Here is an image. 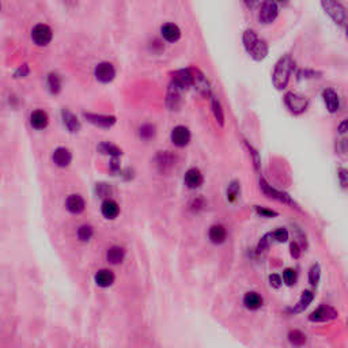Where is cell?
Wrapping results in <instances>:
<instances>
[{
	"instance_id": "1",
	"label": "cell",
	"mask_w": 348,
	"mask_h": 348,
	"mask_svg": "<svg viewBox=\"0 0 348 348\" xmlns=\"http://www.w3.org/2000/svg\"><path fill=\"white\" fill-rule=\"evenodd\" d=\"M295 68V62L292 60L290 54H284L283 58H280V60L276 63L275 71H274V75H272V82H274V86L276 88H284L287 84H288V80H290L291 72L294 71Z\"/></svg>"
},
{
	"instance_id": "2",
	"label": "cell",
	"mask_w": 348,
	"mask_h": 348,
	"mask_svg": "<svg viewBox=\"0 0 348 348\" xmlns=\"http://www.w3.org/2000/svg\"><path fill=\"white\" fill-rule=\"evenodd\" d=\"M242 40H244V46L246 49V52L254 60L260 62V60L266 58V54H268V45H266V41L258 38L253 30H246L244 33Z\"/></svg>"
},
{
	"instance_id": "3",
	"label": "cell",
	"mask_w": 348,
	"mask_h": 348,
	"mask_svg": "<svg viewBox=\"0 0 348 348\" xmlns=\"http://www.w3.org/2000/svg\"><path fill=\"white\" fill-rule=\"evenodd\" d=\"M321 4L325 12L332 18L338 24L344 26L346 20H347V12H346V7H344L340 2L338 0H321Z\"/></svg>"
},
{
	"instance_id": "4",
	"label": "cell",
	"mask_w": 348,
	"mask_h": 348,
	"mask_svg": "<svg viewBox=\"0 0 348 348\" xmlns=\"http://www.w3.org/2000/svg\"><path fill=\"white\" fill-rule=\"evenodd\" d=\"M284 104L294 114H300L306 110L309 101H308V98L300 96L296 92H287L284 97Z\"/></svg>"
},
{
	"instance_id": "5",
	"label": "cell",
	"mask_w": 348,
	"mask_h": 348,
	"mask_svg": "<svg viewBox=\"0 0 348 348\" xmlns=\"http://www.w3.org/2000/svg\"><path fill=\"white\" fill-rule=\"evenodd\" d=\"M279 15V7L275 0H266L260 7V14H258V20L261 24H270L278 18Z\"/></svg>"
},
{
	"instance_id": "6",
	"label": "cell",
	"mask_w": 348,
	"mask_h": 348,
	"mask_svg": "<svg viewBox=\"0 0 348 348\" xmlns=\"http://www.w3.org/2000/svg\"><path fill=\"white\" fill-rule=\"evenodd\" d=\"M52 37H54V34H52V30H50V28H49L48 24H36L33 28V30H32V40H33V42L36 44V45H38V46L48 45V44L52 41Z\"/></svg>"
},
{
	"instance_id": "7",
	"label": "cell",
	"mask_w": 348,
	"mask_h": 348,
	"mask_svg": "<svg viewBox=\"0 0 348 348\" xmlns=\"http://www.w3.org/2000/svg\"><path fill=\"white\" fill-rule=\"evenodd\" d=\"M190 70H192V84L194 86V88L203 97H208L211 94V87H210V83H208L206 75L200 70H198V68L196 70L190 68Z\"/></svg>"
},
{
	"instance_id": "8",
	"label": "cell",
	"mask_w": 348,
	"mask_h": 348,
	"mask_svg": "<svg viewBox=\"0 0 348 348\" xmlns=\"http://www.w3.org/2000/svg\"><path fill=\"white\" fill-rule=\"evenodd\" d=\"M94 74H96L97 80H100L102 83H109L116 76V70L113 67V64L105 62V63L98 64L97 67H96Z\"/></svg>"
},
{
	"instance_id": "9",
	"label": "cell",
	"mask_w": 348,
	"mask_h": 348,
	"mask_svg": "<svg viewBox=\"0 0 348 348\" xmlns=\"http://www.w3.org/2000/svg\"><path fill=\"white\" fill-rule=\"evenodd\" d=\"M338 317V312L330 308V306H320L318 309L314 310L312 314H310L309 320L310 321H314V322H322V321H329V320H334Z\"/></svg>"
},
{
	"instance_id": "10",
	"label": "cell",
	"mask_w": 348,
	"mask_h": 348,
	"mask_svg": "<svg viewBox=\"0 0 348 348\" xmlns=\"http://www.w3.org/2000/svg\"><path fill=\"white\" fill-rule=\"evenodd\" d=\"M170 138H172V142L177 147H185L189 143V140H190V132H189L186 126H178L172 130Z\"/></svg>"
},
{
	"instance_id": "11",
	"label": "cell",
	"mask_w": 348,
	"mask_h": 348,
	"mask_svg": "<svg viewBox=\"0 0 348 348\" xmlns=\"http://www.w3.org/2000/svg\"><path fill=\"white\" fill-rule=\"evenodd\" d=\"M172 82L174 84H177L178 87H181L182 90L188 88L189 86H192V70L188 68V70H180L173 75V79Z\"/></svg>"
},
{
	"instance_id": "12",
	"label": "cell",
	"mask_w": 348,
	"mask_h": 348,
	"mask_svg": "<svg viewBox=\"0 0 348 348\" xmlns=\"http://www.w3.org/2000/svg\"><path fill=\"white\" fill-rule=\"evenodd\" d=\"M260 186L261 189H262V192L268 196V198H276V200H279V202H283V203H288V204H294V202H292V198L288 196L287 194H283V192H279V190H276V189L271 188L270 185L266 184L264 180H261L260 181Z\"/></svg>"
},
{
	"instance_id": "13",
	"label": "cell",
	"mask_w": 348,
	"mask_h": 348,
	"mask_svg": "<svg viewBox=\"0 0 348 348\" xmlns=\"http://www.w3.org/2000/svg\"><path fill=\"white\" fill-rule=\"evenodd\" d=\"M181 92H182L181 87L174 84L173 82L170 83L169 92H168V106L170 108V110H177L181 105Z\"/></svg>"
},
{
	"instance_id": "14",
	"label": "cell",
	"mask_w": 348,
	"mask_h": 348,
	"mask_svg": "<svg viewBox=\"0 0 348 348\" xmlns=\"http://www.w3.org/2000/svg\"><path fill=\"white\" fill-rule=\"evenodd\" d=\"M160 34L168 42H176L181 37V30L177 24H166L160 28Z\"/></svg>"
},
{
	"instance_id": "15",
	"label": "cell",
	"mask_w": 348,
	"mask_h": 348,
	"mask_svg": "<svg viewBox=\"0 0 348 348\" xmlns=\"http://www.w3.org/2000/svg\"><path fill=\"white\" fill-rule=\"evenodd\" d=\"M203 174L198 169H189L186 173H185V184L188 185L190 189H196L198 186H202L203 184Z\"/></svg>"
},
{
	"instance_id": "16",
	"label": "cell",
	"mask_w": 348,
	"mask_h": 348,
	"mask_svg": "<svg viewBox=\"0 0 348 348\" xmlns=\"http://www.w3.org/2000/svg\"><path fill=\"white\" fill-rule=\"evenodd\" d=\"M84 206H86V203H84L82 196H79V194L68 196L67 202H66V207L70 212L72 214H80L84 210Z\"/></svg>"
},
{
	"instance_id": "17",
	"label": "cell",
	"mask_w": 348,
	"mask_h": 348,
	"mask_svg": "<svg viewBox=\"0 0 348 348\" xmlns=\"http://www.w3.org/2000/svg\"><path fill=\"white\" fill-rule=\"evenodd\" d=\"M71 160H72V155L70 152L68 148H64V147H58L56 148L54 152V162L60 168H66L68 164H71Z\"/></svg>"
},
{
	"instance_id": "18",
	"label": "cell",
	"mask_w": 348,
	"mask_h": 348,
	"mask_svg": "<svg viewBox=\"0 0 348 348\" xmlns=\"http://www.w3.org/2000/svg\"><path fill=\"white\" fill-rule=\"evenodd\" d=\"M87 120L92 122L94 126H104V128H109L112 126L114 122H116V118L112 116H102V114H92V113H86L84 114Z\"/></svg>"
},
{
	"instance_id": "19",
	"label": "cell",
	"mask_w": 348,
	"mask_h": 348,
	"mask_svg": "<svg viewBox=\"0 0 348 348\" xmlns=\"http://www.w3.org/2000/svg\"><path fill=\"white\" fill-rule=\"evenodd\" d=\"M49 122L48 114L44 110H34L32 114H30V124L36 130H44L46 128Z\"/></svg>"
},
{
	"instance_id": "20",
	"label": "cell",
	"mask_w": 348,
	"mask_h": 348,
	"mask_svg": "<svg viewBox=\"0 0 348 348\" xmlns=\"http://www.w3.org/2000/svg\"><path fill=\"white\" fill-rule=\"evenodd\" d=\"M322 98H324L325 105L330 113H334L340 106V101H338V96L332 90V88H326L322 92Z\"/></svg>"
},
{
	"instance_id": "21",
	"label": "cell",
	"mask_w": 348,
	"mask_h": 348,
	"mask_svg": "<svg viewBox=\"0 0 348 348\" xmlns=\"http://www.w3.org/2000/svg\"><path fill=\"white\" fill-rule=\"evenodd\" d=\"M101 211L102 215L106 218V219H114V218H117V215L120 214V207H118V204H117L116 202H113V200H105V202L102 203Z\"/></svg>"
},
{
	"instance_id": "22",
	"label": "cell",
	"mask_w": 348,
	"mask_h": 348,
	"mask_svg": "<svg viewBox=\"0 0 348 348\" xmlns=\"http://www.w3.org/2000/svg\"><path fill=\"white\" fill-rule=\"evenodd\" d=\"M244 304L249 310H257L262 306V298L257 292H246L244 296Z\"/></svg>"
},
{
	"instance_id": "23",
	"label": "cell",
	"mask_w": 348,
	"mask_h": 348,
	"mask_svg": "<svg viewBox=\"0 0 348 348\" xmlns=\"http://www.w3.org/2000/svg\"><path fill=\"white\" fill-rule=\"evenodd\" d=\"M96 283H97L100 287H109V286L113 284L114 282V275L113 272L109 271V270H101L96 274Z\"/></svg>"
},
{
	"instance_id": "24",
	"label": "cell",
	"mask_w": 348,
	"mask_h": 348,
	"mask_svg": "<svg viewBox=\"0 0 348 348\" xmlns=\"http://www.w3.org/2000/svg\"><path fill=\"white\" fill-rule=\"evenodd\" d=\"M313 298H314V295H313L312 291H304V294H302V296H300V302L295 304L292 309L288 310V313H294L295 314V313H300V312H304V310L306 309L310 304H312Z\"/></svg>"
},
{
	"instance_id": "25",
	"label": "cell",
	"mask_w": 348,
	"mask_h": 348,
	"mask_svg": "<svg viewBox=\"0 0 348 348\" xmlns=\"http://www.w3.org/2000/svg\"><path fill=\"white\" fill-rule=\"evenodd\" d=\"M210 240L214 244H222L226 240V228H223L222 224H215L212 228H210Z\"/></svg>"
},
{
	"instance_id": "26",
	"label": "cell",
	"mask_w": 348,
	"mask_h": 348,
	"mask_svg": "<svg viewBox=\"0 0 348 348\" xmlns=\"http://www.w3.org/2000/svg\"><path fill=\"white\" fill-rule=\"evenodd\" d=\"M126 252L120 246H112L106 253V258L110 264H120L121 261L124 260Z\"/></svg>"
},
{
	"instance_id": "27",
	"label": "cell",
	"mask_w": 348,
	"mask_h": 348,
	"mask_svg": "<svg viewBox=\"0 0 348 348\" xmlns=\"http://www.w3.org/2000/svg\"><path fill=\"white\" fill-rule=\"evenodd\" d=\"M63 120H64V126H67V130L70 132H78L80 130V122L78 121V118L74 116L71 112L68 110H63Z\"/></svg>"
},
{
	"instance_id": "28",
	"label": "cell",
	"mask_w": 348,
	"mask_h": 348,
	"mask_svg": "<svg viewBox=\"0 0 348 348\" xmlns=\"http://www.w3.org/2000/svg\"><path fill=\"white\" fill-rule=\"evenodd\" d=\"M211 106H212L214 116H215L216 121L219 122V126H223V124H224V114H223V109H222V105H220V102L218 101L215 97H212Z\"/></svg>"
},
{
	"instance_id": "29",
	"label": "cell",
	"mask_w": 348,
	"mask_h": 348,
	"mask_svg": "<svg viewBox=\"0 0 348 348\" xmlns=\"http://www.w3.org/2000/svg\"><path fill=\"white\" fill-rule=\"evenodd\" d=\"M48 88L52 94H58L62 88V79L58 74H50L48 76Z\"/></svg>"
},
{
	"instance_id": "30",
	"label": "cell",
	"mask_w": 348,
	"mask_h": 348,
	"mask_svg": "<svg viewBox=\"0 0 348 348\" xmlns=\"http://www.w3.org/2000/svg\"><path fill=\"white\" fill-rule=\"evenodd\" d=\"M288 340L291 344H294L296 347H300L306 343V336L300 330H291L288 334Z\"/></svg>"
},
{
	"instance_id": "31",
	"label": "cell",
	"mask_w": 348,
	"mask_h": 348,
	"mask_svg": "<svg viewBox=\"0 0 348 348\" xmlns=\"http://www.w3.org/2000/svg\"><path fill=\"white\" fill-rule=\"evenodd\" d=\"M98 150L101 151L102 154H109L113 155V156H117V155L121 154V150H118L116 146L109 144V143H102V144L98 147Z\"/></svg>"
},
{
	"instance_id": "32",
	"label": "cell",
	"mask_w": 348,
	"mask_h": 348,
	"mask_svg": "<svg viewBox=\"0 0 348 348\" xmlns=\"http://www.w3.org/2000/svg\"><path fill=\"white\" fill-rule=\"evenodd\" d=\"M78 237H79V240L80 241H88L90 238L92 237V226H87V224H84V226H82V228L78 230Z\"/></svg>"
},
{
	"instance_id": "33",
	"label": "cell",
	"mask_w": 348,
	"mask_h": 348,
	"mask_svg": "<svg viewBox=\"0 0 348 348\" xmlns=\"http://www.w3.org/2000/svg\"><path fill=\"white\" fill-rule=\"evenodd\" d=\"M238 196H240V184H238L237 181H234V182H232V184L228 185V198L230 202H234Z\"/></svg>"
},
{
	"instance_id": "34",
	"label": "cell",
	"mask_w": 348,
	"mask_h": 348,
	"mask_svg": "<svg viewBox=\"0 0 348 348\" xmlns=\"http://www.w3.org/2000/svg\"><path fill=\"white\" fill-rule=\"evenodd\" d=\"M139 135H140L142 139H151L155 135V128L150 124H146V126H140Z\"/></svg>"
},
{
	"instance_id": "35",
	"label": "cell",
	"mask_w": 348,
	"mask_h": 348,
	"mask_svg": "<svg viewBox=\"0 0 348 348\" xmlns=\"http://www.w3.org/2000/svg\"><path fill=\"white\" fill-rule=\"evenodd\" d=\"M283 280L286 282L287 286H292L296 280V272L291 268H287L284 272H283Z\"/></svg>"
},
{
	"instance_id": "36",
	"label": "cell",
	"mask_w": 348,
	"mask_h": 348,
	"mask_svg": "<svg viewBox=\"0 0 348 348\" xmlns=\"http://www.w3.org/2000/svg\"><path fill=\"white\" fill-rule=\"evenodd\" d=\"M271 242H272V234H266V236H264V237L261 238L258 246H257V253H262V252H266V249L270 248V245H271Z\"/></svg>"
},
{
	"instance_id": "37",
	"label": "cell",
	"mask_w": 348,
	"mask_h": 348,
	"mask_svg": "<svg viewBox=\"0 0 348 348\" xmlns=\"http://www.w3.org/2000/svg\"><path fill=\"white\" fill-rule=\"evenodd\" d=\"M309 279H310V283L313 286H317L320 282V266H312V270H310V274H309Z\"/></svg>"
},
{
	"instance_id": "38",
	"label": "cell",
	"mask_w": 348,
	"mask_h": 348,
	"mask_svg": "<svg viewBox=\"0 0 348 348\" xmlns=\"http://www.w3.org/2000/svg\"><path fill=\"white\" fill-rule=\"evenodd\" d=\"M272 238H275L278 242H286L288 240V232L286 228H278L274 234H272Z\"/></svg>"
},
{
	"instance_id": "39",
	"label": "cell",
	"mask_w": 348,
	"mask_h": 348,
	"mask_svg": "<svg viewBox=\"0 0 348 348\" xmlns=\"http://www.w3.org/2000/svg\"><path fill=\"white\" fill-rule=\"evenodd\" d=\"M257 214L258 215H261V216H266V218H271V216H276L278 214L275 212V211H270V210H266V208H261V207H257Z\"/></svg>"
},
{
	"instance_id": "40",
	"label": "cell",
	"mask_w": 348,
	"mask_h": 348,
	"mask_svg": "<svg viewBox=\"0 0 348 348\" xmlns=\"http://www.w3.org/2000/svg\"><path fill=\"white\" fill-rule=\"evenodd\" d=\"M266 0H244V3L246 4V7L249 8H257V7H261V4L264 3Z\"/></svg>"
},
{
	"instance_id": "41",
	"label": "cell",
	"mask_w": 348,
	"mask_h": 348,
	"mask_svg": "<svg viewBox=\"0 0 348 348\" xmlns=\"http://www.w3.org/2000/svg\"><path fill=\"white\" fill-rule=\"evenodd\" d=\"M338 178H340L342 185L346 188V186H347V170L346 169L338 170Z\"/></svg>"
},
{
	"instance_id": "42",
	"label": "cell",
	"mask_w": 348,
	"mask_h": 348,
	"mask_svg": "<svg viewBox=\"0 0 348 348\" xmlns=\"http://www.w3.org/2000/svg\"><path fill=\"white\" fill-rule=\"evenodd\" d=\"M270 282H271V286H274V287H279L282 284V279L278 275L270 276Z\"/></svg>"
},
{
	"instance_id": "43",
	"label": "cell",
	"mask_w": 348,
	"mask_h": 348,
	"mask_svg": "<svg viewBox=\"0 0 348 348\" xmlns=\"http://www.w3.org/2000/svg\"><path fill=\"white\" fill-rule=\"evenodd\" d=\"M291 254H292V257H295V258H298V257L300 256V250L296 244H291Z\"/></svg>"
},
{
	"instance_id": "44",
	"label": "cell",
	"mask_w": 348,
	"mask_h": 348,
	"mask_svg": "<svg viewBox=\"0 0 348 348\" xmlns=\"http://www.w3.org/2000/svg\"><path fill=\"white\" fill-rule=\"evenodd\" d=\"M347 126H348L347 120H344L343 122L340 124V126H338V132H340V134H346V132H347Z\"/></svg>"
},
{
	"instance_id": "45",
	"label": "cell",
	"mask_w": 348,
	"mask_h": 348,
	"mask_svg": "<svg viewBox=\"0 0 348 348\" xmlns=\"http://www.w3.org/2000/svg\"><path fill=\"white\" fill-rule=\"evenodd\" d=\"M278 2H279V3H287L288 0H278Z\"/></svg>"
}]
</instances>
